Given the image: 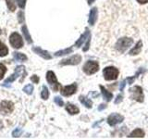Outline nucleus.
Returning <instances> with one entry per match:
<instances>
[{
  "label": "nucleus",
  "mask_w": 148,
  "mask_h": 139,
  "mask_svg": "<svg viewBox=\"0 0 148 139\" xmlns=\"http://www.w3.org/2000/svg\"><path fill=\"white\" fill-rule=\"evenodd\" d=\"M21 31H22V34H23V35H24L26 41L29 44H32V37H31L30 34H29V31H28L27 26L26 25H23L22 28H21Z\"/></svg>",
  "instance_id": "obj_20"
},
{
  "label": "nucleus",
  "mask_w": 148,
  "mask_h": 139,
  "mask_svg": "<svg viewBox=\"0 0 148 139\" xmlns=\"http://www.w3.org/2000/svg\"><path fill=\"white\" fill-rule=\"evenodd\" d=\"M119 70L115 67H106L104 69L103 74H104V78L106 81H112L116 80L119 76Z\"/></svg>",
  "instance_id": "obj_3"
},
{
  "label": "nucleus",
  "mask_w": 148,
  "mask_h": 139,
  "mask_svg": "<svg viewBox=\"0 0 148 139\" xmlns=\"http://www.w3.org/2000/svg\"><path fill=\"white\" fill-rule=\"evenodd\" d=\"M145 136V132L143 131L142 129L140 128H138V129H135L134 131H132L131 133V134L129 136V137H139V138H141V137H143Z\"/></svg>",
  "instance_id": "obj_19"
},
{
  "label": "nucleus",
  "mask_w": 148,
  "mask_h": 139,
  "mask_svg": "<svg viewBox=\"0 0 148 139\" xmlns=\"http://www.w3.org/2000/svg\"><path fill=\"white\" fill-rule=\"evenodd\" d=\"M48 96H49V91L47 89V87H46L45 85L43 86V88H42V92H41V97L43 99L46 100L48 98Z\"/></svg>",
  "instance_id": "obj_25"
},
{
  "label": "nucleus",
  "mask_w": 148,
  "mask_h": 139,
  "mask_svg": "<svg viewBox=\"0 0 148 139\" xmlns=\"http://www.w3.org/2000/svg\"><path fill=\"white\" fill-rule=\"evenodd\" d=\"M18 5L21 8H25V4H26V0H17Z\"/></svg>",
  "instance_id": "obj_32"
},
{
  "label": "nucleus",
  "mask_w": 148,
  "mask_h": 139,
  "mask_svg": "<svg viewBox=\"0 0 148 139\" xmlns=\"http://www.w3.org/2000/svg\"><path fill=\"white\" fill-rule=\"evenodd\" d=\"M76 90H77V85L76 83H72V85H71L61 87L60 93H61V95L64 96H69L73 94H75Z\"/></svg>",
  "instance_id": "obj_10"
},
{
  "label": "nucleus",
  "mask_w": 148,
  "mask_h": 139,
  "mask_svg": "<svg viewBox=\"0 0 148 139\" xmlns=\"http://www.w3.org/2000/svg\"><path fill=\"white\" fill-rule=\"evenodd\" d=\"M100 89H101L102 95H103L105 100H106V101H110L111 99L113 98V94H112V93H110L108 90H106L103 85H100Z\"/></svg>",
  "instance_id": "obj_14"
},
{
  "label": "nucleus",
  "mask_w": 148,
  "mask_h": 139,
  "mask_svg": "<svg viewBox=\"0 0 148 139\" xmlns=\"http://www.w3.org/2000/svg\"><path fill=\"white\" fill-rule=\"evenodd\" d=\"M31 80H32V82H34V83H37L39 82V77L36 76V75H32L31 77Z\"/></svg>",
  "instance_id": "obj_33"
},
{
  "label": "nucleus",
  "mask_w": 148,
  "mask_h": 139,
  "mask_svg": "<svg viewBox=\"0 0 148 139\" xmlns=\"http://www.w3.org/2000/svg\"><path fill=\"white\" fill-rule=\"evenodd\" d=\"M9 43L14 48H21L23 46V41L21 36L18 32H13L9 36Z\"/></svg>",
  "instance_id": "obj_7"
},
{
  "label": "nucleus",
  "mask_w": 148,
  "mask_h": 139,
  "mask_svg": "<svg viewBox=\"0 0 148 139\" xmlns=\"http://www.w3.org/2000/svg\"><path fill=\"white\" fill-rule=\"evenodd\" d=\"M18 76H21V75H20V73L15 71V72H14V73L12 74V75H10V76H9V77L7 79L6 81H5V83H4V85H4V86H7V85H8V83H13Z\"/></svg>",
  "instance_id": "obj_21"
},
{
  "label": "nucleus",
  "mask_w": 148,
  "mask_h": 139,
  "mask_svg": "<svg viewBox=\"0 0 148 139\" xmlns=\"http://www.w3.org/2000/svg\"><path fill=\"white\" fill-rule=\"evenodd\" d=\"M66 109L68 112L71 114V115H75V114H78L80 109H79L76 106H74L71 103H68L67 106H66Z\"/></svg>",
  "instance_id": "obj_16"
},
{
  "label": "nucleus",
  "mask_w": 148,
  "mask_h": 139,
  "mask_svg": "<svg viewBox=\"0 0 148 139\" xmlns=\"http://www.w3.org/2000/svg\"><path fill=\"white\" fill-rule=\"evenodd\" d=\"M96 20H97V8H92L89 13V20H88V22H89L90 25H95Z\"/></svg>",
  "instance_id": "obj_13"
},
{
  "label": "nucleus",
  "mask_w": 148,
  "mask_h": 139,
  "mask_svg": "<svg viewBox=\"0 0 148 139\" xmlns=\"http://www.w3.org/2000/svg\"><path fill=\"white\" fill-rule=\"evenodd\" d=\"M79 100L81 101V103L83 104L87 109H91L92 106V102L89 99L87 98L86 96H81L80 97H79Z\"/></svg>",
  "instance_id": "obj_18"
},
{
  "label": "nucleus",
  "mask_w": 148,
  "mask_h": 139,
  "mask_svg": "<svg viewBox=\"0 0 148 139\" xmlns=\"http://www.w3.org/2000/svg\"><path fill=\"white\" fill-rule=\"evenodd\" d=\"M125 85H126V80L122 81L121 83H119V90H120V91H123V89H124Z\"/></svg>",
  "instance_id": "obj_34"
},
{
  "label": "nucleus",
  "mask_w": 148,
  "mask_h": 139,
  "mask_svg": "<svg viewBox=\"0 0 148 139\" xmlns=\"http://www.w3.org/2000/svg\"><path fill=\"white\" fill-rule=\"evenodd\" d=\"M142 46H143V42L140 40V41H138V43L135 45V46L130 51V55L131 56H134V55H138V54H140L141 52V50H142Z\"/></svg>",
  "instance_id": "obj_15"
},
{
  "label": "nucleus",
  "mask_w": 148,
  "mask_h": 139,
  "mask_svg": "<svg viewBox=\"0 0 148 139\" xmlns=\"http://www.w3.org/2000/svg\"><path fill=\"white\" fill-rule=\"evenodd\" d=\"M46 80H47L51 88H52L55 92H57L59 89L60 85L58 82V79H57V76H56V74L52 71H49V72H47V73H46Z\"/></svg>",
  "instance_id": "obj_4"
},
{
  "label": "nucleus",
  "mask_w": 148,
  "mask_h": 139,
  "mask_svg": "<svg viewBox=\"0 0 148 139\" xmlns=\"http://www.w3.org/2000/svg\"><path fill=\"white\" fill-rule=\"evenodd\" d=\"M0 34H1V29H0Z\"/></svg>",
  "instance_id": "obj_39"
},
{
  "label": "nucleus",
  "mask_w": 148,
  "mask_h": 139,
  "mask_svg": "<svg viewBox=\"0 0 148 139\" xmlns=\"http://www.w3.org/2000/svg\"><path fill=\"white\" fill-rule=\"evenodd\" d=\"M83 72H84L88 75H91V74L95 73L99 69V65L96 61H94V60H89L87 61L84 66H83Z\"/></svg>",
  "instance_id": "obj_5"
},
{
  "label": "nucleus",
  "mask_w": 148,
  "mask_h": 139,
  "mask_svg": "<svg viewBox=\"0 0 148 139\" xmlns=\"http://www.w3.org/2000/svg\"><path fill=\"white\" fill-rule=\"evenodd\" d=\"M90 41H91V34H90V31L88 28L85 29V32H83V34L81 35V37L77 40V42L75 43V46L76 47H81V46L83 45V43H85V46L82 48V50L86 52V51L89 49V46H90Z\"/></svg>",
  "instance_id": "obj_1"
},
{
  "label": "nucleus",
  "mask_w": 148,
  "mask_h": 139,
  "mask_svg": "<svg viewBox=\"0 0 148 139\" xmlns=\"http://www.w3.org/2000/svg\"><path fill=\"white\" fill-rule=\"evenodd\" d=\"M71 52H72V47H69V48H66V49L58 51V52L55 53V56H56V57H60V56H64V55L71 54Z\"/></svg>",
  "instance_id": "obj_22"
},
{
  "label": "nucleus",
  "mask_w": 148,
  "mask_h": 139,
  "mask_svg": "<svg viewBox=\"0 0 148 139\" xmlns=\"http://www.w3.org/2000/svg\"><path fill=\"white\" fill-rule=\"evenodd\" d=\"M145 72V69H143V68H140L138 70V72H136V74L134 76H132V77H128L127 79H126V83H128V85H132L133 83V82L135 81V79L138 77V75H140L141 73H143V72Z\"/></svg>",
  "instance_id": "obj_17"
},
{
  "label": "nucleus",
  "mask_w": 148,
  "mask_h": 139,
  "mask_svg": "<svg viewBox=\"0 0 148 139\" xmlns=\"http://www.w3.org/2000/svg\"><path fill=\"white\" fill-rule=\"evenodd\" d=\"M106 108V105H104V104H102V105H100V107L98 108V110H102L103 109H105Z\"/></svg>",
  "instance_id": "obj_37"
},
{
  "label": "nucleus",
  "mask_w": 148,
  "mask_h": 139,
  "mask_svg": "<svg viewBox=\"0 0 148 139\" xmlns=\"http://www.w3.org/2000/svg\"><path fill=\"white\" fill-rule=\"evenodd\" d=\"M13 109H14V104L11 101L4 100L1 102V105H0V110H1L4 114L11 113L13 111Z\"/></svg>",
  "instance_id": "obj_11"
},
{
  "label": "nucleus",
  "mask_w": 148,
  "mask_h": 139,
  "mask_svg": "<svg viewBox=\"0 0 148 139\" xmlns=\"http://www.w3.org/2000/svg\"><path fill=\"white\" fill-rule=\"evenodd\" d=\"M8 53V49L1 41H0V57H5Z\"/></svg>",
  "instance_id": "obj_23"
},
{
  "label": "nucleus",
  "mask_w": 148,
  "mask_h": 139,
  "mask_svg": "<svg viewBox=\"0 0 148 139\" xmlns=\"http://www.w3.org/2000/svg\"><path fill=\"white\" fill-rule=\"evenodd\" d=\"M94 2H95V0H88V4H89V5L92 4Z\"/></svg>",
  "instance_id": "obj_38"
},
{
  "label": "nucleus",
  "mask_w": 148,
  "mask_h": 139,
  "mask_svg": "<svg viewBox=\"0 0 148 139\" xmlns=\"http://www.w3.org/2000/svg\"><path fill=\"white\" fill-rule=\"evenodd\" d=\"M7 72V68L4 64H0V80H2L5 73Z\"/></svg>",
  "instance_id": "obj_28"
},
{
  "label": "nucleus",
  "mask_w": 148,
  "mask_h": 139,
  "mask_svg": "<svg viewBox=\"0 0 148 139\" xmlns=\"http://www.w3.org/2000/svg\"><path fill=\"white\" fill-rule=\"evenodd\" d=\"M137 2L139 4H146L148 3V0H137Z\"/></svg>",
  "instance_id": "obj_36"
},
{
  "label": "nucleus",
  "mask_w": 148,
  "mask_h": 139,
  "mask_svg": "<svg viewBox=\"0 0 148 139\" xmlns=\"http://www.w3.org/2000/svg\"><path fill=\"white\" fill-rule=\"evenodd\" d=\"M124 120V117L122 115L118 114V113H112L108 116V123L110 126H115L116 124L122 122Z\"/></svg>",
  "instance_id": "obj_9"
},
{
  "label": "nucleus",
  "mask_w": 148,
  "mask_h": 139,
  "mask_svg": "<svg viewBox=\"0 0 148 139\" xmlns=\"http://www.w3.org/2000/svg\"><path fill=\"white\" fill-rule=\"evenodd\" d=\"M130 92H131V97L133 100H136L140 103L143 101V93L141 86H134L130 89Z\"/></svg>",
  "instance_id": "obj_6"
},
{
  "label": "nucleus",
  "mask_w": 148,
  "mask_h": 139,
  "mask_svg": "<svg viewBox=\"0 0 148 139\" xmlns=\"http://www.w3.org/2000/svg\"><path fill=\"white\" fill-rule=\"evenodd\" d=\"M82 61V57L80 55H74L72 57L63 59L60 62L61 66H65V65H78L79 63H81Z\"/></svg>",
  "instance_id": "obj_8"
},
{
  "label": "nucleus",
  "mask_w": 148,
  "mask_h": 139,
  "mask_svg": "<svg viewBox=\"0 0 148 139\" xmlns=\"http://www.w3.org/2000/svg\"><path fill=\"white\" fill-rule=\"evenodd\" d=\"M133 44V40L128 37H123L118 40V42L115 45V48L117 49L119 53H124L130 46Z\"/></svg>",
  "instance_id": "obj_2"
},
{
  "label": "nucleus",
  "mask_w": 148,
  "mask_h": 139,
  "mask_svg": "<svg viewBox=\"0 0 148 139\" xmlns=\"http://www.w3.org/2000/svg\"><path fill=\"white\" fill-rule=\"evenodd\" d=\"M32 51H34V53H36L37 55H39L40 57L45 58V59H51V58H52L51 55L47 52V51L42 49L41 47H38V46H37V47H34V48H32Z\"/></svg>",
  "instance_id": "obj_12"
},
{
  "label": "nucleus",
  "mask_w": 148,
  "mask_h": 139,
  "mask_svg": "<svg viewBox=\"0 0 148 139\" xmlns=\"http://www.w3.org/2000/svg\"><path fill=\"white\" fill-rule=\"evenodd\" d=\"M14 58H15V59L18 60V61H25V60H27V57L24 54L18 53V52L14 53Z\"/></svg>",
  "instance_id": "obj_24"
},
{
  "label": "nucleus",
  "mask_w": 148,
  "mask_h": 139,
  "mask_svg": "<svg viewBox=\"0 0 148 139\" xmlns=\"http://www.w3.org/2000/svg\"><path fill=\"white\" fill-rule=\"evenodd\" d=\"M8 8H9L10 11H14L16 9V5H15V0H6Z\"/></svg>",
  "instance_id": "obj_26"
},
{
  "label": "nucleus",
  "mask_w": 148,
  "mask_h": 139,
  "mask_svg": "<svg viewBox=\"0 0 148 139\" xmlns=\"http://www.w3.org/2000/svg\"><path fill=\"white\" fill-rule=\"evenodd\" d=\"M54 101H55V103L57 104L58 106H59V107H62L63 105H64V102H63V100L60 98V97H58V96H56L55 97V99H54Z\"/></svg>",
  "instance_id": "obj_30"
},
{
  "label": "nucleus",
  "mask_w": 148,
  "mask_h": 139,
  "mask_svg": "<svg viewBox=\"0 0 148 139\" xmlns=\"http://www.w3.org/2000/svg\"><path fill=\"white\" fill-rule=\"evenodd\" d=\"M21 133H22V130L21 128H16L12 132V136L13 137H18L21 134Z\"/></svg>",
  "instance_id": "obj_29"
},
{
  "label": "nucleus",
  "mask_w": 148,
  "mask_h": 139,
  "mask_svg": "<svg viewBox=\"0 0 148 139\" xmlns=\"http://www.w3.org/2000/svg\"><path fill=\"white\" fill-rule=\"evenodd\" d=\"M121 101H122V95H119L117 96V99L115 100V103L116 104H119V102H121Z\"/></svg>",
  "instance_id": "obj_35"
},
{
  "label": "nucleus",
  "mask_w": 148,
  "mask_h": 139,
  "mask_svg": "<svg viewBox=\"0 0 148 139\" xmlns=\"http://www.w3.org/2000/svg\"><path fill=\"white\" fill-rule=\"evenodd\" d=\"M18 19L20 23H22L24 21V13H23V11H20L18 13Z\"/></svg>",
  "instance_id": "obj_31"
},
{
  "label": "nucleus",
  "mask_w": 148,
  "mask_h": 139,
  "mask_svg": "<svg viewBox=\"0 0 148 139\" xmlns=\"http://www.w3.org/2000/svg\"><path fill=\"white\" fill-rule=\"evenodd\" d=\"M23 91H24V93H26L27 95H32V91H34V86L32 85H28L23 88Z\"/></svg>",
  "instance_id": "obj_27"
}]
</instances>
